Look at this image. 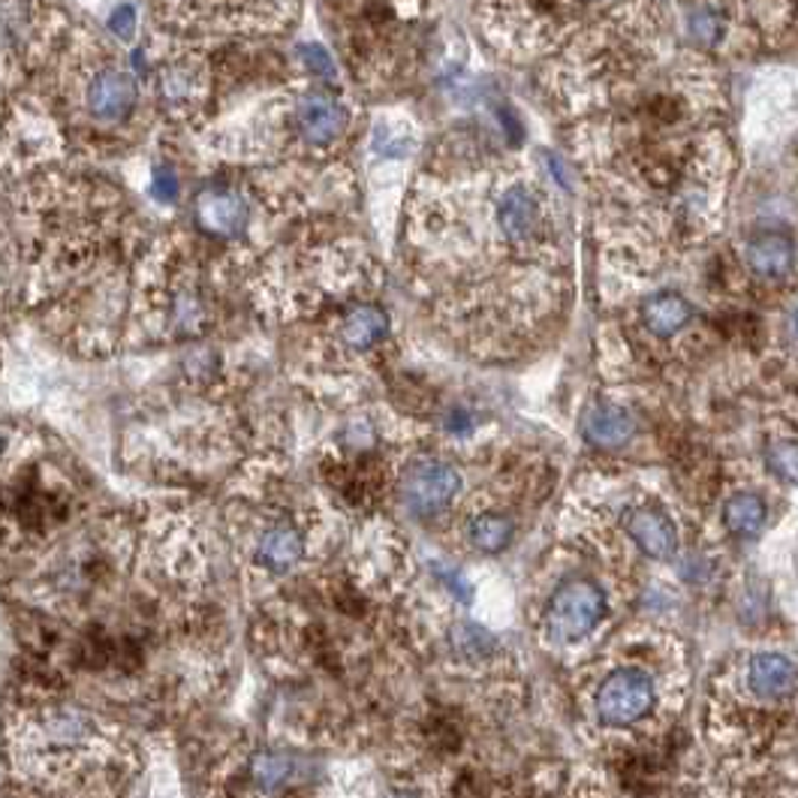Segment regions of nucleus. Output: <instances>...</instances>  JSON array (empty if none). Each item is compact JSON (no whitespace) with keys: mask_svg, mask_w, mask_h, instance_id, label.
<instances>
[{"mask_svg":"<svg viewBox=\"0 0 798 798\" xmlns=\"http://www.w3.org/2000/svg\"><path fill=\"white\" fill-rule=\"evenodd\" d=\"M7 443H10V441H7V431H0V455L7 452Z\"/></svg>","mask_w":798,"mask_h":798,"instance_id":"obj_26","label":"nucleus"},{"mask_svg":"<svg viewBox=\"0 0 798 798\" xmlns=\"http://www.w3.org/2000/svg\"><path fill=\"white\" fill-rule=\"evenodd\" d=\"M768 464L784 482H798V443L780 441L768 450Z\"/></svg>","mask_w":798,"mask_h":798,"instance_id":"obj_19","label":"nucleus"},{"mask_svg":"<svg viewBox=\"0 0 798 798\" xmlns=\"http://www.w3.org/2000/svg\"><path fill=\"white\" fill-rule=\"evenodd\" d=\"M461 489V473L446 464V461L437 459H425L416 461L413 467L404 476V485H401V494H404V503L416 515H434V512L446 510L452 503V497L459 494Z\"/></svg>","mask_w":798,"mask_h":798,"instance_id":"obj_4","label":"nucleus"},{"mask_svg":"<svg viewBox=\"0 0 798 798\" xmlns=\"http://www.w3.org/2000/svg\"><path fill=\"white\" fill-rule=\"evenodd\" d=\"M296 121L307 142L328 145L344 134V127H347V109H344L335 97L314 91L305 93V97L298 100Z\"/></svg>","mask_w":798,"mask_h":798,"instance_id":"obj_5","label":"nucleus"},{"mask_svg":"<svg viewBox=\"0 0 798 798\" xmlns=\"http://www.w3.org/2000/svg\"><path fill=\"white\" fill-rule=\"evenodd\" d=\"M302 61L317 72V76H335V63L328 58V51L323 46H302Z\"/></svg>","mask_w":798,"mask_h":798,"instance_id":"obj_23","label":"nucleus"},{"mask_svg":"<svg viewBox=\"0 0 798 798\" xmlns=\"http://www.w3.org/2000/svg\"><path fill=\"white\" fill-rule=\"evenodd\" d=\"M690 33L697 37L699 42H706V46H715L720 37H723V21L720 16L711 10H693L690 12Z\"/></svg>","mask_w":798,"mask_h":798,"instance_id":"obj_20","label":"nucleus"},{"mask_svg":"<svg viewBox=\"0 0 798 798\" xmlns=\"http://www.w3.org/2000/svg\"><path fill=\"white\" fill-rule=\"evenodd\" d=\"M136 97V79L124 70H106L88 88V109L102 121H121L134 112Z\"/></svg>","mask_w":798,"mask_h":798,"instance_id":"obj_7","label":"nucleus"},{"mask_svg":"<svg viewBox=\"0 0 798 798\" xmlns=\"http://www.w3.org/2000/svg\"><path fill=\"white\" fill-rule=\"evenodd\" d=\"M392 798H416V796H410V792H398V796H392Z\"/></svg>","mask_w":798,"mask_h":798,"instance_id":"obj_27","label":"nucleus"},{"mask_svg":"<svg viewBox=\"0 0 798 798\" xmlns=\"http://www.w3.org/2000/svg\"><path fill=\"white\" fill-rule=\"evenodd\" d=\"M654 708V684L639 669H618L597 693V711L609 727H633Z\"/></svg>","mask_w":798,"mask_h":798,"instance_id":"obj_3","label":"nucleus"},{"mask_svg":"<svg viewBox=\"0 0 798 798\" xmlns=\"http://www.w3.org/2000/svg\"><path fill=\"white\" fill-rule=\"evenodd\" d=\"M302 558H305V540L296 528H287V524H277L263 533L259 549H256V561L272 573H287Z\"/></svg>","mask_w":798,"mask_h":798,"instance_id":"obj_14","label":"nucleus"},{"mask_svg":"<svg viewBox=\"0 0 798 798\" xmlns=\"http://www.w3.org/2000/svg\"><path fill=\"white\" fill-rule=\"evenodd\" d=\"M605 594L603 588L594 582H575L561 584L545 605V633L552 642H579L588 633H594V627L605 618Z\"/></svg>","mask_w":798,"mask_h":798,"instance_id":"obj_1","label":"nucleus"},{"mask_svg":"<svg viewBox=\"0 0 798 798\" xmlns=\"http://www.w3.org/2000/svg\"><path fill=\"white\" fill-rule=\"evenodd\" d=\"M745 259H748L750 272L762 280H778L792 268L796 263V247L792 242L778 233H766V236H757L745 250Z\"/></svg>","mask_w":798,"mask_h":798,"instance_id":"obj_12","label":"nucleus"},{"mask_svg":"<svg viewBox=\"0 0 798 798\" xmlns=\"http://www.w3.org/2000/svg\"><path fill=\"white\" fill-rule=\"evenodd\" d=\"M633 416L621 407H612V404H597L584 413L582 420V434L584 441L594 443L600 450H618L624 446L630 437H633Z\"/></svg>","mask_w":798,"mask_h":798,"instance_id":"obj_10","label":"nucleus"},{"mask_svg":"<svg viewBox=\"0 0 798 798\" xmlns=\"http://www.w3.org/2000/svg\"><path fill=\"white\" fill-rule=\"evenodd\" d=\"M693 319V305L678 293H657L642 305V323L657 338H672Z\"/></svg>","mask_w":798,"mask_h":798,"instance_id":"obj_13","label":"nucleus"},{"mask_svg":"<svg viewBox=\"0 0 798 798\" xmlns=\"http://www.w3.org/2000/svg\"><path fill=\"white\" fill-rule=\"evenodd\" d=\"M452 642L459 648L461 654H489V648L494 646L489 633H482L480 627H459Z\"/></svg>","mask_w":798,"mask_h":798,"instance_id":"obj_22","label":"nucleus"},{"mask_svg":"<svg viewBox=\"0 0 798 798\" xmlns=\"http://www.w3.org/2000/svg\"><path fill=\"white\" fill-rule=\"evenodd\" d=\"M21 21H24V7L16 0H0V46L19 37Z\"/></svg>","mask_w":798,"mask_h":798,"instance_id":"obj_21","label":"nucleus"},{"mask_svg":"<svg viewBox=\"0 0 798 798\" xmlns=\"http://www.w3.org/2000/svg\"><path fill=\"white\" fill-rule=\"evenodd\" d=\"M37 729H40V738L51 750L70 753V750L82 748L85 741L93 736V720L82 711L61 708V711H51V715L42 717Z\"/></svg>","mask_w":798,"mask_h":798,"instance_id":"obj_11","label":"nucleus"},{"mask_svg":"<svg viewBox=\"0 0 798 798\" xmlns=\"http://www.w3.org/2000/svg\"><path fill=\"white\" fill-rule=\"evenodd\" d=\"M748 681L759 699H787L796 693L798 669L784 654H757L748 666Z\"/></svg>","mask_w":798,"mask_h":798,"instance_id":"obj_9","label":"nucleus"},{"mask_svg":"<svg viewBox=\"0 0 798 798\" xmlns=\"http://www.w3.org/2000/svg\"><path fill=\"white\" fill-rule=\"evenodd\" d=\"M723 522L736 536H757L766 524V503L757 494H736L723 506Z\"/></svg>","mask_w":798,"mask_h":798,"instance_id":"obj_16","label":"nucleus"},{"mask_svg":"<svg viewBox=\"0 0 798 798\" xmlns=\"http://www.w3.org/2000/svg\"><path fill=\"white\" fill-rule=\"evenodd\" d=\"M154 196L164 199V203H175V196H178V178H175L173 169H157V173H154Z\"/></svg>","mask_w":798,"mask_h":798,"instance_id":"obj_25","label":"nucleus"},{"mask_svg":"<svg viewBox=\"0 0 798 798\" xmlns=\"http://www.w3.org/2000/svg\"><path fill=\"white\" fill-rule=\"evenodd\" d=\"M196 217L205 226V233L220 238L245 236L247 229V203L229 190H203L196 199Z\"/></svg>","mask_w":798,"mask_h":798,"instance_id":"obj_6","label":"nucleus"},{"mask_svg":"<svg viewBox=\"0 0 798 798\" xmlns=\"http://www.w3.org/2000/svg\"><path fill=\"white\" fill-rule=\"evenodd\" d=\"M512 540V522L497 512H482L471 522V543L485 554L503 552Z\"/></svg>","mask_w":798,"mask_h":798,"instance_id":"obj_17","label":"nucleus"},{"mask_svg":"<svg viewBox=\"0 0 798 798\" xmlns=\"http://www.w3.org/2000/svg\"><path fill=\"white\" fill-rule=\"evenodd\" d=\"M390 332V317L374 305H362L353 307L347 317H344V326H341V338L349 349H371L374 344L386 338Z\"/></svg>","mask_w":798,"mask_h":798,"instance_id":"obj_15","label":"nucleus"},{"mask_svg":"<svg viewBox=\"0 0 798 798\" xmlns=\"http://www.w3.org/2000/svg\"><path fill=\"white\" fill-rule=\"evenodd\" d=\"M289 771H293L289 759L280 753H256L250 762V778L259 789H277L289 778Z\"/></svg>","mask_w":798,"mask_h":798,"instance_id":"obj_18","label":"nucleus"},{"mask_svg":"<svg viewBox=\"0 0 798 798\" xmlns=\"http://www.w3.org/2000/svg\"><path fill=\"white\" fill-rule=\"evenodd\" d=\"M494 220L503 238H510L515 247H536L552 238V215L543 196L528 185H512L497 196Z\"/></svg>","mask_w":798,"mask_h":798,"instance_id":"obj_2","label":"nucleus"},{"mask_svg":"<svg viewBox=\"0 0 798 798\" xmlns=\"http://www.w3.org/2000/svg\"><path fill=\"white\" fill-rule=\"evenodd\" d=\"M109 28H112V33H118L121 40H130L136 31V10L130 7V3H121L118 10L112 12V21H109Z\"/></svg>","mask_w":798,"mask_h":798,"instance_id":"obj_24","label":"nucleus"},{"mask_svg":"<svg viewBox=\"0 0 798 798\" xmlns=\"http://www.w3.org/2000/svg\"><path fill=\"white\" fill-rule=\"evenodd\" d=\"M627 531L636 540V545L654 561H669L678 552V531L666 512L636 510L627 519Z\"/></svg>","mask_w":798,"mask_h":798,"instance_id":"obj_8","label":"nucleus"}]
</instances>
